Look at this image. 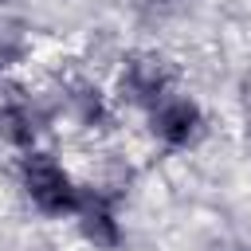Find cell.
<instances>
[{"label":"cell","mask_w":251,"mask_h":251,"mask_svg":"<svg viewBox=\"0 0 251 251\" xmlns=\"http://www.w3.org/2000/svg\"><path fill=\"white\" fill-rule=\"evenodd\" d=\"M75 231L94 251H118L126 243L122 224V188L102 180H82V200L75 212Z\"/></svg>","instance_id":"cell-6"},{"label":"cell","mask_w":251,"mask_h":251,"mask_svg":"<svg viewBox=\"0 0 251 251\" xmlns=\"http://www.w3.org/2000/svg\"><path fill=\"white\" fill-rule=\"evenodd\" d=\"M51 110H55V122H71V129L90 137L106 133L122 114L110 98V86L90 75H63L51 86Z\"/></svg>","instance_id":"cell-4"},{"label":"cell","mask_w":251,"mask_h":251,"mask_svg":"<svg viewBox=\"0 0 251 251\" xmlns=\"http://www.w3.org/2000/svg\"><path fill=\"white\" fill-rule=\"evenodd\" d=\"M110 98L118 110L129 114H149L157 102H165L173 90H180V67L165 55V51H129L118 59L114 75H110Z\"/></svg>","instance_id":"cell-2"},{"label":"cell","mask_w":251,"mask_h":251,"mask_svg":"<svg viewBox=\"0 0 251 251\" xmlns=\"http://www.w3.org/2000/svg\"><path fill=\"white\" fill-rule=\"evenodd\" d=\"M12 180H16V192L24 196V204L31 212H39L43 220H75L78 200H82V180L47 145L16 157Z\"/></svg>","instance_id":"cell-1"},{"label":"cell","mask_w":251,"mask_h":251,"mask_svg":"<svg viewBox=\"0 0 251 251\" xmlns=\"http://www.w3.org/2000/svg\"><path fill=\"white\" fill-rule=\"evenodd\" d=\"M51 126H55L51 94H39L20 75L0 78V145L8 153L24 157L31 149H43V137Z\"/></svg>","instance_id":"cell-3"},{"label":"cell","mask_w":251,"mask_h":251,"mask_svg":"<svg viewBox=\"0 0 251 251\" xmlns=\"http://www.w3.org/2000/svg\"><path fill=\"white\" fill-rule=\"evenodd\" d=\"M27 59H31V31L20 20L0 16V78H16Z\"/></svg>","instance_id":"cell-7"},{"label":"cell","mask_w":251,"mask_h":251,"mask_svg":"<svg viewBox=\"0 0 251 251\" xmlns=\"http://www.w3.org/2000/svg\"><path fill=\"white\" fill-rule=\"evenodd\" d=\"M145 137L157 145V149H165V153H188V149H196L204 137H208V129H212V122H208V110L200 106V98H192L188 90H173L165 102H157L145 118Z\"/></svg>","instance_id":"cell-5"}]
</instances>
